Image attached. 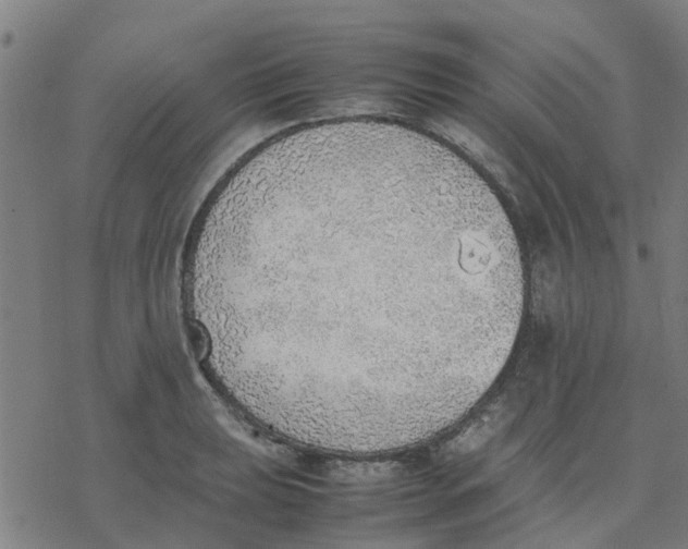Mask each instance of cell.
I'll return each instance as SVG.
<instances>
[{
  "mask_svg": "<svg viewBox=\"0 0 688 549\" xmlns=\"http://www.w3.org/2000/svg\"><path fill=\"white\" fill-rule=\"evenodd\" d=\"M230 230L234 257L277 266L291 366L325 386L451 379L523 304L520 254L501 204L438 148L311 151L260 183Z\"/></svg>",
  "mask_w": 688,
  "mask_h": 549,
  "instance_id": "obj_1",
  "label": "cell"
}]
</instances>
